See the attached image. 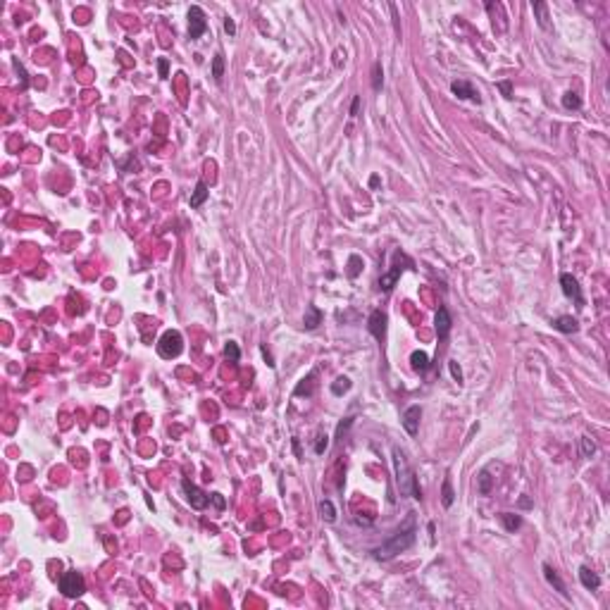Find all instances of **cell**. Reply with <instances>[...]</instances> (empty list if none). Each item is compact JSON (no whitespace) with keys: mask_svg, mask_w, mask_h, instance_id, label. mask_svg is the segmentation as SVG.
<instances>
[{"mask_svg":"<svg viewBox=\"0 0 610 610\" xmlns=\"http://www.w3.org/2000/svg\"><path fill=\"white\" fill-rule=\"evenodd\" d=\"M403 265H410V267H412V260H410L405 253H401V250H398V253L394 255V265H391V270H388L386 274H381V277H379V289L384 293H388L396 286V281H398V277H401V272L405 270Z\"/></svg>","mask_w":610,"mask_h":610,"instance_id":"277c9868","label":"cell"},{"mask_svg":"<svg viewBox=\"0 0 610 610\" xmlns=\"http://www.w3.org/2000/svg\"><path fill=\"white\" fill-rule=\"evenodd\" d=\"M543 577H546V582L551 584V586H553V589L558 591L562 598H570V591H568V586H565V582H562L560 575H558V572H555V570L551 568L548 562L543 565Z\"/></svg>","mask_w":610,"mask_h":610,"instance_id":"4fadbf2b","label":"cell"},{"mask_svg":"<svg viewBox=\"0 0 610 610\" xmlns=\"http://www.w3.org/2000/svg\"><path fill=\"white\" fill-rule=\"evenodd\" d=\"M210 500L215 503L217 510H224V506H227V500L222 498V493H212V496H210Z\"/></svg>","mask_w":610,"mask_h":610,"instance_id":"d590c367","label":"cell"},{"mask_svg":"<svg viewBox=\"0 0 610 610\" xmlns=\"http://www.w3.org/2000/svg\"><path fill=\"white\" fill-rule=\"evenodd\" d=\"M386 324H388V317L384 310H375L367 319V329L377 341H384V336H386Z\"/></svg>","mask_w":610,"mask_h":610,"instance_id":"9c48e42d","label":"cell"},{"mask_svg":"<svg viewBox=\"0 0 610 610\" xmlns=\"http://www.w3.org/2000/svg\"><path fill=\"white\" fill-rule=\"evenodd\" d=\"M181 489H184V496H186V500L191 503V508H195V510H203V508L210 503V496L208 493H203L193 482L184 479V482H181Z\"/></svg>","mask_w":610,"mask_h":610,"instance_id":"ba28073f","label":"cell"},{"mask_svg":"<svg viewBox=\"0 0 610 610\" xmlns=\"http://www.w3.org/2000/svg\"><path fill=\"white\" fill-rule=\"evenodd\" d=\"M205 31H208V19H205L203 7L191 5V10H188V38H191V41H198Z\"/></svg>","mask_w":610,"mask_h":610,"instance_id":"8992f818","label":"cell"},{"mask_svg":"<svg viewBox=\"0 0 610 610\" xmlns=\"http://www.w3.org/2000/svg\"><path fill=\"white\" fill-rule=\"evenodd\" d=\"M520 506H522V508H532V500H527V498H522V500H520Z\"/></svg>","mask_w":610,"mask_h":610,"instance_id":"60d3db41","label":"cell"},{"mask_svg":"<svg viewBox=\"0 0 610 610\" xmlns=\"http://www.w3.org/2000/svg\"><path fill=\"white\" fill-rule=\"evenodd\" d=\"M326 446H329V437L319 431V434H317V441H315V453H317V455H322V453L326 451Z\"/></svg>","mask_w":610,"mask_h":610,"instance_id":"1f68e13d","label":"cell"},{"mask_svg":"<svg viewBox=\"0 0 610 610\" xmlns=\"http://www.w3.org/2000/svg\"><path fill=\"white\" fill-rule=\"evenodd\" d=\"M451 91L453 96L463 98V100H472V103H482V98H479V91L472 86L470 81H465V79H460V81H453L451 83Z\"/></svg>","mask_w":610,"mask_h":610,"instance_id":"8fae6325","label":"cell"},{"mask_svg":"<svg viewBox=\"0 0 610 610\" xmlns=\"http://www.w3.org/2000/svg\"><path fill=\"white\" fill-rule=\"evenodd\" d=\"M362 267H365V260H362L360 255H351V257H348V270H346L348 279H355V277H358V274L362 272Z\"/></svg>","mask_w":610,"mask_h":610,"instance_id":"603a6c76","label":"cell"},{"mask_svg":"<svg viewBox=\"0 0 610 610\" xmlns=\"http://www.w3.org/2000/svg\"><path fill=\"white\" fill-rule=\"evenodd\" d=\"M560 289H562V293H565L568 298L575 300L579 310L586 305V300H584V296H582V286H579V281H577L570 272H562L560 274Z\"/></svg>","mask_w":610,"mask_h":610,"instance_id":"52a82bcc","label":"cell"},{"mask_svg":"<svg viewBox=\"0 0 610 610\" xmlns=\"http://www.w3.org/2000/svg\"><path fill=\"white\" fill-rule=\"evenodd\" d=\"M60 591H62V596H67V598L83 596V591H86V582H83L81 572H74V570L64 572V575L60 577Z\"/></svg>","mask_w":610,"mask_h":610,"instance_id":"5b68a950","label":"cell"},{"mask_svg":"<svg viewBox=\"0 0 610 610\" xmlns=\"http://www.w3.org/2000/svg\"><path fill=\"white\" fill-rule=\"evenodd\" d=\"M224 358H227L229 362H238V358H241V351H238V346H236L234 341H229L227 346H224Z\"/></svg>","mask_w":610,"mask_h":610,"instance_id":"4dcf8cb0","label":"cell"},{"mask_svg":"<svg viewBox=\"0 0 610 610\" xmlns=\"http://www.w3.org/2000/svg\"><path fill=\"white\" fill-rule=\"evenodd\" d=\"M322 319H324V315H322V310H319L317 305H308V308H305L303 326L308 329V332H315V329L322 324Z\"/></svg>","mask_w":610,"mask_h":610,"instance_id":"5bb4252c","label":"cell"},{"mask_svg":"<svg viewBox=\"0 0 610 610\" xmlns=\"http://www.w3.org/2000/svg\"><path fill=\"white\" fill-rule=\"evenodd\" d=\"M212 76H215V81L220 83L224 76V55L222 53H217L215 57H212Z\"/></svg>","mask_w":610,"mask_h":610,"instance_id":"4316f807","label":"cell"},{"mask_svg":"<svg viewBox=\"0 0 610 610\" xmlns=\"http://www.w3.org/2000/svg\"><path fill=\"white\" fill-rule=\"evenodd\" d=\"M500 522H503V527H506L510 534H515L522 527V517L520 515H515V513H503L500 515Z\"/></svg>","mask_w":610,"mask_h":610,"instance_id":"44dd1931","label":"cell"},{"mask_svg":"<svg viewBox=\"0 0 610 610\" xmlns=\"http://www.w3.org/2000/svg\"><path fill=\"white\" fill-rule=\"evenodd\" d=\"M317 377V372H310V375L305 377V379H300V384L296 388H293V396H310L312 394V379Z\"/></svg>","mask_w":610,"mask_h":610,"instance_id":"d4e9b609","label":"cell"},{"mask_svg":"<svg viewBox=\"0 0 610 610\" xmlns=\"http://www.w3.org/2000/svg\"><path fill=\"white\" fill-rule=\"evenodd\" d=\"M351 424H353V417H346L343 422H339V427H336V439H343V437H346V431L351 429Z\"/></svg>","mask_w":610,"mask_h":610,"instance_id":"d6a6232c","label":"cell"},{"mask_svg":"<svg viewBox=\"0 0 610 610\" xmlns=\"http://www.w3.org/2000/svg\"><path fill=\"white\" fill-rule=\"evenodd\" d=\"M394 470H396V484H398V491L401 496H412V498H422V489L417 484V477L412 467L408 465V457L405 453L396 446L394 448Z\"/></svg>","mask_w":610,"mask_h":610,"instance_id":"7a4b0ae2","label":"cell"},{"mask_svg":"<svg viewBox=\"0 0 610 610\" xmlns=\"http://www.w3.org/2000/svg\"><path fill=\"white\" fill-rule=\"evenodd\" d=\"M534 14H536V21H539V27L543 29V31H548L551 29V24H548V5L546 3H534Z\"/></svg>","mask_w":610,"mask_h":610,"instance_id":"ffe728a7","label":"cell"},{"mask_svg":"<svg viewBox=\"0 0 610 610\" xmlns=\"http://www.w3.org/2000/svg\"><path fill=\"white\" fill-rule=\"evenodd\" d=\"M453 500H455V491H453V482H451V474H446L444 484H441V503L444 508H451Z\"/></svg>","mask_w":610,"mask_h":610,"instance_id":"d6986e66","label":"cell"},{"mask_svg":"<svg viewBox=\"0 0 610 610\" xmlns=\"http://www.w3.org/2000/svg\"><path fill=\"white\" fill-rule=\"evenodd\" d=\"M377 184H379V177H372V179H369V186H372V188H375V186H377Z\"/></svg>","mask_w":610,"mask_h":610,"instance_id":"b9f144b4","label":"cell"},{"mask_svg":"<svg viewBox=\"0 0 610 610\" xmlns=\"http://www.w3.org/2000/svg\"><path fill=\"white\" fill-rule=\"evenodd\" d=\"M358 112H360V96H355L351 103V117H358Z\"/></svg>","mask_w":610,"mask_h":610,"instance_id":"f35d334b","label":"cell"},{"mask_svg":"<svg viewBox=\"0 0 610 610\" xmlns=\"http://www.w3.org/2000/svg\"><path fill=\"white\" fill-rule=\"evenodd\" d=\"M208 195H210L208 184H205V181H198V184H195V191L191 193V201H188L191 203V208H201L203 203L208 201Z\"/></svg>","mask_w":610,"mask_h":610,"instance_id":"ac0fdd59","label":"cell"},{"mask_svg":"<svg viewBox=\"0 0 610 610\" xmlns=\"http://www.w3.org/2000/svg\"><path fill=\"white\" fill-rule=\"evenodd\" d=\"M260 351H263V355H265V360H267V365H270V367H274V362H272V355L267 353V348L263 346V348H260Z\"/></svg>","mask_w":610,"mask_h":610,"instance_id":"ab89813d","label":"cell"},{"mask_svg":"<svg viewBox=\"0 0 610 610\" xmlns=\"http://www.w3.org/2000/svg\"><path fill=\"white\" fill-rule=\"evenodd\" d=\"M448 367H451V375H453V379H455L457 384H460V381H463V369H460V365H457L455 360H451V362H448Z\"/></svg>","mask_w":610,"mask_h":610,"instance_id":"836d02e7","label":"cell"},{"mask_svg":"<svg viewBox=\"0 0 610 610\" xmlns=\"http://www.w3.org/2000/svg\"><path fill=\"white\" fill-rule=\"evenodd\" d=\"M579 582H582L584 589L596 591L598 586H601V577H598L596 572L589 568V565H582V568H579Z\"/></svg>","mask_w":610,"mask_h":610,"instance_id":"9a60e30c","label":"cell"},{"mask_svg":"<svg viewBox=\"0 0 610 610\" xmlns=\"http://www.w3.org/2000/svg\"><path fill=\"white\" fill-rule=\"evenodd\" d=\"M381 86H384V72H381V62H375V67H372V89L381 91Z\"/></svg>","mask_w":610,"mask_h":610,"instance_id":"f546056e","label":"cell"},{"mask_svg":"<svg viewBox=\"0 0 610 610\" xmlns=\"http://www.w3.org/2000/svg\"><path fill=\"white\" fill-rule=\"evenodd\" d=\"M224 31H227L229 36L236 34V24H234V19H231V17H227V19H224Z\"/></svg>","mask_w":610,"mask_h":610,"instance_id":"74e56055","label":"cell"},{"mask_svg":"<svg viewBox=\"0 0 610 610\" xmlns=\"http://www.w3.org/2000/svg\"><path fill=\"white\" fill-rule=\"evenodd\" d=\"M420 417H422V408L420 405H410L405 412H403V429L408 431L410 437H417V431H420Z\"/></svg>","mask_w":610,"mask_h":610,"instance_id":"30bf717a","label":"cell"},{"mask_svg":"<svg viewBox=\"0 0 610 610\" xmlns=\"http://www.w3.org/2000/svg\"><path fill=\"white\" fill-rule=\"evenodd\" d=\"M579 448H582V457H594V453H596V444L589 437L579 439Z\"/></svg>","mask_w":610,"mask_h":610,"instance_id":"f1b7e54d","label":"cell"},{"mask_svg":"<svg viewBox=\"0 0 610 610\" xmlns=\"http://www.w3.org/2000/svg\"><path fill=\"white\" fill-rule=\"evenodd\" d=\"M410 362H412V369L424 372V369L429 367V355L424 353V351H415V353L410 355Z\"/></svg>","mask_w":610,"mask_h":610,"instance_id":"7402d4cb","label":"cell"},{"mask_svg":"<svg viewBox=\"0 0 610 610\" xmlns=\"http://www.w3.org/2000/svg\"><path fill=\"white\" fill-rule=\"evenodd\" d=\"M319 515H322V520H324V522H334V520H336V510H334L332 500H322V503H319Z\"/></svg>","mask_w":610,"mask_h":610,"instance_id":"484cf974","label":"cell"},{"mask_svg":"<svg viewBox=\"0 0 610 610\" xmlns=\"http://www.w3.org/2000/svg\"><path fill=\"white\" fill-rule=\"evenodd\" d=\"M348 388H351V379H348V377H339V379L332 384V394L334 396H343Z\"/></svg>","mask_w":610,"mask_h":610,"instance_id":"83f0119b","label":"cell"},{"mask_svg":"<svg viewBox=\"0 0 610 610\" xmlns=\"http://www.w3.org/2000/svg\"><path fill=\"white\" fill-rule=\"evenodd\" d=\"M493 484H496V477H491V465H489V467H484V470L477 474V493L489 496L491 489H493Z\"/></svg>","mask_w":610,"mask_h":610,"instance_id":"2e32d148","label":"cell"},{"mask_svg":"<svg viewBox=\"0 0 610 610\" xmlns=\"http://www.w3.org/2000/svg\"><path fill=\"white\" fill-rule=\"evenodd\" d=\"M451 324H453L451 312H448V308H446V305H441V308L437 310V317H434V329H437L439 341H444L446 336L451 334Z\"/></svg>","mask_w":610,"mask_h":610,"instance_id":"7c38bea8","label":"cell"},{"mask_svg":"<svg viewBox=\"0 0 610 610\" xmlns=\"http://www.w3.org/2000/svg\"><path fill=\"white\" fill-rule=\"evenodd\" d=\"M158 70H160V76H162V79L169 76V62H167V57H160L158 60Z\"/></svg>","mask_w":610,"mask_h":610,"instance_id":"e575fe53","label":"cell"},{"mask_svg":"<svg viewBox=\"0 0 610 610\" xmlns=\"http://www.w3.org/2000/svg\"><path fill=\"white\" fill-rule=\"evenodd\" d=\"M415 539H417V517H415V513L410 510L408 517L401 522V527L396 529L379 548H375V558L377 560H391V558H396L398 553L408 551V548L415 543Z\"/></svg>","mask_w":610,"mask_h":610,"instance_id":"6da1fadb","label":"cell"},{"mask_svg":"<svg viewBox=\"0 0 610 610\" xmlns=\"http://www.w3.org/2000/svg\"><path fill=\"white\" fill-rule=\"evenodd\" d=\"M560 103H562V107H565V110H579V107H582V98L577 96L575 91H568V93L562 96Z\"/></svg>","mask_w":610,"mask_h":610,"instance_id":"cb8c5ba5","label":"cell"},{"mask_svg":"<svg viewBox=\"0 0 610 610\" xmlns=\"http://www.w3.org/2000/svg\"><path fill=\"white\" fill-rule=\"evenodd\" d=\"M181 351H184V339H181V334L174 332V329H167V332L160 336V341H158L160 358L172 360V358H179Z\"/></svg>","mask_w":610,"mask_h":610,"instance_id":"3957f363","label":"cell"},{"mask_svg":"<svg viewBox=\"0 0 610 610\" xmlns=\"http://www.w3.org/2000/svg\"><path fill=\"white\" fill-rule=\"evenodd\" d=\"M553 329H558V332L562 334H575L579 332V322H577V317H572V315H562V317H555L553 322Z\"/></svg>","mask_w":610,"mask_h":610,"instance_id":"e0dca14e","label":"cell"},{"mask_svg":"<svg viewBox=\"0 0 610 610\" xmlns=\"http://www.w3.org/2000/svg\"><path fill=\"white\" fill-rule=\"evenodd\" d=\"M498 89H500V93H503L506 98H513V83H510V81H500Z\"/></svg>","mask_w":610,"mask_h":610,"instance_id":"8d00e7d4","label":"cell"}]
</instances>
